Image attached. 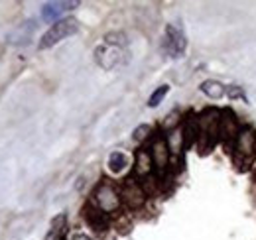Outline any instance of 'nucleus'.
I'll list each match as a JSON object with an SVG mask.
<instances>
[{
	"label": "nucleus",
	"mask_w": 256,
	"mask_h": 240,
	"mask_svg": "<svg viewBox=\"0 0 256 240\" xmlns=\"http://www.w3.org/2000/svg\"><path fill=\"white\" fill-rule=\"evenodd\" d=\"M65 226H67V214L62 212L52 220V226H50V232L46 234V240H62L65 234Z\"/></svg>",
	"instance_id": "nucleus-13"
},
{
	"label": "nucleus",
	"mask_w": 256,
	"mask_h": 240,
	"mask_svg": "<svg viewBox=\"0 0 256 240\" xmlns=\"http://www.w3.org/2000/svg\"><path fill=\"white\" fill-rule=\"evenodd\" d=\"M83 212H85V218L91 224V228H95V232H106V228H108V216H106V212H102L96 205L95 207L93 205H87L83 209Z\"/></svg>",
	"instance_id": "nucleus-10"
},
{
	"label": "nucleus",
	"mask_w": 256,
	"mask_h": 240,
	"mask_svg": "<svg viewBox=\"0 0 256 240\" xmlns=\"http://www.w3.org/2000/svg\"><path fill=\"white\" fill-rule=\"evenodd\" d=\"M228 96H230V98H234V96H240V98H244V94H242L240 87H232V89H228Z\"/></svg>",
	"instance_id": "nucleus-19"
},
{
	"label": "nucleus",
	"mask_w": 256,
	"mask_h": 240,
	"mask_svg": "<svg viewBox=\"0 0 256 240\" xmlns=\"http://www.w3.org/2000/svg\"><path fill=\"white\" fill-rule=\"evenodd\" d=\"M79 30V22L75 18H64V20H58L50 30L46 32L40 40V50H48L56 44H60L62 40L73 36L75 32Z\"/></svg>",
	"instance_id": "nucleus-3"
},
{
	"label": "nucleus",
	"mask_w": 256,
	"mask_h": 240,
	"mask_svg": "<svg viewBox=\"0 0 256 240\" xmlns=\"http://www.w3.org/2000/svg\"><path fill=\"white\" fill-rule=\"evenodd\" d=\"M256 154V134L252 128H240L234 144H232V158L234 164L240 166L244 170V166L248 168L252 158Z\"/></svg>",
	"instance_id": "nucleus-2"
},
{
	"label": "nucleus",
	"mask_w": 256,
	"mask_h": 240,
	"mask_svg": "<svg viewBox=\"0 0 256 240\" xmlns=\"http://www.w3.org/2000/svg\"><path fill=\"white\" fill-rule=\"evenodd\" d=\"M104 46L110 48H124L126 46V36L122 32H110L104 36Z\"/></svg>",
	"instance_id": "nucleus-16"
},
{
	"label": "nucleus",
	"mask_w": 256,
	"mask_h": 240,
	"mask_svg": "<svg viewBox=\"0 0 256 240\" xmlns=\"http://www.w3.org/2000/svg\"><path fill=\"white\" fill-rule=\"evenodd\" d=\"M186 48H188L186 34L180 30L178 26L168 24V28H166V50H168V54L174 60H180V58H184Z\"/></svg>",
	"instance_id": "nucleus-5"
},
{
	"label": "nucleus",
	"mask_w": 256,
	"mask_h": 240,
	"mask_svg": "<svg viewBox=\"0 0 256 240\" xmlns=\"http://www.w3.org/2000/svg\"><path fill=\"white\" fill-rule=\"evenodd\" d=\"M238 132H240V128H238V122H236L234 112L230 108L221 110V116H219V138L223 140L224 146H230V142L234 144Z\"/></svg>",
	"instance_id": "nucleus-6"
},
{
	"label": "nucleus",
	"mask_w": 256,
	"mask_h": 240,
	"mask_svg": "<svg viewBox=\"0 0 256 240\" xmlns=\"http://www.w3.org/2000/svg\"><path fill=\"white\" fill-rule=\"evenodd\" d=\"M120 201H124L130 209H138V207L144 205L146 193L134 180H126L122 189H120Z\"/></svg>",
	"instance_id": "nucleus-7"
},
{
	"label": "nucleus",
	"mask_w": 256,
	"mask_h": 240,
	"mask_svg": "<svg viewBox=\"0 0 256 240\" xmlns=\"http://www.w3.org/2000/svg\"><path fill=\"white\" fill-rule=\"evenodd\" d=\"M152 170H154V162H152L150 152H148V150H138V154H136V166H134L136 176L146 178L148 174H152Z\"/></svg>",
	"instance_id": "nucleus-11"
},
{
	"label": "nucleus",
	"mask_w": 256,
	"mask_h": 240,
	"mask_svg": "<svg viewBox=\"0 0 256 240\" xmlns=\"http://www.w3.org/2000/svg\"><path fill=\"white\" fill-rule=\"evenodd\" d=\"M71 240H91V236H87V234H73Z\"/></svg>",
	"instance_id": "nucleus-20"
},
{
	"label": "nucleus",
	"mask_w": 256,
	"mask_h": 240,
	"mask_svg": "<svg viewBox=\"0 0 256 240\" xmlns=\"http://www.w3.org/2000/svg\"><path fill=\"white\" fill-rule=\"evenodd\" d=\"M73 6H77V2H50V4H46V6L42 8V18L52 22V20H56L64 10L73 8Z\"/></svg>",
	"instance_id": "nucleus-12"
},
{
	"label": "nucleus",
	"mask_w": 256,
	"mask_h": 240,
	"mask_svg": "<svg viewBox=\"0 0 256 240\" xmlns=\"http://www.w3.org/2000/svg\"><path fill=\"white\" fill-rule=\"evenodd\" d=\"M106 166H108V170L112 174H120V172H124V168L128 166V158L122 152H112L108 156V164Z\"/></svg>",
	"instance_id": "nucleus-15"
},
{
	"label": "nucleus",
	"mask_w": 256,
	"mask_h": 240,
	"mask_svg": "<svg viewBox=\"0 0 256 240\" xmlns=\"http://www.w3.org/2000/svg\"><path fill=\"white\" fill-rule=\"evenodd\" d=\"M199 89H201V92H203L205 96H209V98H221L224 94V85L219 83V81H215V79L203 81V83L199 85Z\"/></svg>",
	"instance_id": "nucleus-14"
},
{
	"label": "nucleus",
	"mask_w": 256,
	"mask_h": 240,
	"mask_svg": "<svg viewBox=\"0 0 256 240\" xmlns=\"http://www.w3.org/2000/svg\"><path fill=\"white\" fill-rule=\"evenodd\" d=\"M95 60L102 69H114L122 61L120 48H110V46H98L95 50Z\"/></svg>",
	"instance_id": "nucleus-8"
},
{
	"label": "nucleus",
	"mask_w": 256,
	"mask_h": 240,
	"mask_svg": "<svg viewBox=\"0 0 256 240\" xmlns=\"http://www.w3.org/2000/svg\"><path fill=\"white\" fill-rule=\"evenodd\" d=\"M219 116L221 112L209 108L197 118V128H199V148L203 154L213 148V144L219 140Z\"/></svg>",
	"instance_id": "nucleus-1"
},
{
	"label": "nucleus",
	"mask_w": 256,
	"mask_h": 240,
	"mask_svg": "<svg viewBox=\"0 0 256 240\" xmlns=\"http://www.w3.org/2000/svg\"><path fill=\"white\" fill-rule=\"evenodd\" d=\"M95 205L102 212H114V210L120 207V195L114 191L112 185L108 183H100L95 191Z\"/></svg>",
	"instance_id": "nucleus-4"
},
{
	"label": "nucleus",
	"mask_w": 256,
	"mask_h": 240,
	"mask_svg": "<svg viewBox=\"0 0 256 240\" xmlns=\"http://www.w3.org/2000/svg\"><path fill=\"white\" fill-rule=\"evenodd\" d=\"M168 92H170V85H162V87H158V89L150 94V98H148V106H150V108H156L162 100H164V96H166Z\"/></svg>",
	"instance_id": "nucleus-17"
},
{
	"label": "nucleus",
	"mask_w": 256,
	"mask_h": 240,
	"mask_svg": "<svg viewBox=\"0 0 256 240\" xmlns=\"http://www.w3.org/2000/svg\"><path fill=\"white\" fill-rule=\"evenodd\" d=\"M150 156H152V162H154V168L164 172L168 168V162H170V146H168V140L164 138H156L152 142V150H150Z\"/></svg>",
	"instance_id": "nucleus-9"
},
{
	"label": "nucleus",
	"mask_w": 256,
	"mask_h": 240,
	"mask_svg": "<svg viewBox=\"0 0 256 240\" xmlns=\"http://www.w3.org/2000/svg\"><path fill=\"white\" fill-rule=\"evenodd\" d=\"M148 134H150V126H148V124H140V126H136V128H134L132 138H134L136 142H142V140H146V138H148Z\"/></svg>",
	"instance_id": "nucleus-18"
}]
</instances>
